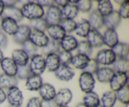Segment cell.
<instances>
[{
  "label": "cell",
  "mask_w": 129,
  "mask_h": 107,
  "mask_svg": "<svg viewBox=\"0 0 129 107\" xmlns=\"http://www.w3.org/2000/svg\"><path fill=\"white\" fill-rule=\"evenodd\" d=\"M21 15L23 18L33 21L36 19L44 18L45 10L36 1H27L20 8Z\"/></svg>",
  "instance_id": "cell-1"
},
{
  "label": "cell",
  "mask_w": 129,
  "mask_h": 107,
  "mask_svg": "<svg viewBox=\"0 0 129 107\" xmlns=\"http://www.w3.org/2000/svg\"><path fill=\"white\" fill-rule=\"evenodd\" d=\"M31 74L41 76L46 70L45 57L40 54H37L30 58L28 64Z\"/></svg>",
  "instance_id": "cell-2"
},
{
  "label": "cell",
  "mask_w": 129,
  "mask_h": 107,
  "mask_svg": "<svg viewBox=\"0 0 129 107\" xmlns=\"http://www.w3.org/2000/svg\"><path fill=\"white\" fill-rule=\"evenodd\" d=\"M99 65L110 67L117 59L115 54L110 49H104L99 50L94 58Z\"/></svg>",
  "instance_id": "cell-3"
},
{
  "label": "cell",
  "mask_w": 129,
  "mask_h": 107,
  "mask_svg": "<svg viewBox=\"0 0 129 107\" xmlns=\"http://www.w3.org/2000/svg\"><path fill=\"white\" fill-rule=\"evenodd\" d=\"M78 84L81 90L85 94L93 91L96 84L94 76L88 72L82 71L78 78Z\"/></svg>",
  "instance_id": "cell-4"
},
{
  "label": "cell",
  "mask_w": 129,
  "mask_h": 107,
  "mask_svg": "<svg viewBox=\"0 0 129 107\" xmlns=\"http://www.w3.org/2000/svg\"><path fill=\"white\" fill-rule=\"evenodd\" d=\"M44 18L49 25L59 24L62 20L61 10L53 4L47 8Z\"/></svg>",
  "instance_id": "cell-5"
},
{
  "label": "cell",
  "mask_w": 129,
  "mask_h": 107,
  "mask_svg": "<svg viewBox=\"0 0 129 107\" xmlns=\"http://www.w3.org/2000/svg\"><path fill=\"white\" fill-rule=\"evenodd\" d=\"M28 40L38 49H42L49 43L50 39L45 31H39L31 28Z\"/></svg>",
  "instance_id": "cell-6"
},
{
  "label": "cell",
  "mask_w": 129,
  "mask_h": 107,
  "mask_svg": "<svg viewBox=\"0 0 129 107\" xmlns=\"http://www.w3.org/2000/svg\"><path fill=\"white\" fill-rule=\"evenodd\" d=\"M111 91L117 92L125 86L128 84V76L127 73H115L109 83Z\"/></svg>",
  "instance_id": "cell-7"
},
{
  "label": "cell",
  "mask_w": 129,
  "mask_h": 107,
  "mask_svg": "<svg viewBox=\"0 0 129 107\" xmlns=\"http://www.w3.org/2000/svg\"><path fill=\"white\" fill-rule=\"evenodd\" d=\"M6 93V100L10 106H21L23 101V95L18 87H12L8 89Z\"/></svg>",
  "instance_id": "cell-8"
},
{
  "label": "cell",
  "mask_w": 129,
  "mask_h": 107,
  "mask_svg": "<svg viewBox=\"0 0 129 107\" xmlns=\"http://www.w3.org/2000/svg\"><path fill=\"white\" fill-rule=\"evenodd\" d=\"M73 93L69 88H62L56 93L54 100L58 107L68 106L73 99Z\"/></svg>",
  "instance_id": "cell-9"
},
{
  "label": "cell",
  "mask_w": 129,
  "mask_h": 107,
  "mask_svg": "<svg viewBox=\"0 0 129 107\" xmlns=\"http://www.w3.org/2000/svg\"><path fill=\"white\" fill-rule=\"evenodd\" d=\"M31 30V28L30 25L25 24L19 25L17 31L13 36L14 42L19 45H22L25 42L28 40Z\"/></svg>",
  "instance_id": "cell-10"
},
{
  "label": "cell",
  "mask_w": 129,
  "mask_h": 107,
  "mask_svg": "<svg viewBox=\"0 0 129 107\" xmlns=\"http://www.w3.org/2000/svg\"><path fill=\"white\" fill-rule=\"evenodd\" d=\"M54 74L59 80L68 82L74 78L75 71L70 65H60Z\"/></svg>",
  "instance_id": "cell-11"
},
{
  "label": "cell",
  "mask_w": 129,
  "mask_h": 107,
  "mask_svg": "<svg viewBox=\"0 0 129 107\" xmlns=\"http://www.w3.org/2000/svg\"><path fill=\"white\" fill-rule=\"evenodd\" d=\"M103 45L108 49H113L118 42L119 37L116 30L114 29H105L102 33Z\"/></svg>",
  "instance_id": "cell-12"
},
{
  "label": "cell",
  "mask_w": 129,
  "mask_h": 107,
  "mask_svg": "<svg viewBox=\"0 0 129 107\" xmlns=\"http://www.w3.org/2000/svg\"><path fill=\"white\" fill-rule=\"evenodd\" d=\"M45 31L50 40L58 42H59L66 35V31L59 24L49 25Z\"/></svg>",
  "instance_id": "cell-13"
},
{
  "label": "cell",
  "mask_w": 129,
  "mask_h": 107,
  "mask_svg": "<svg viewBox=\"0 0 129 107\" xmlns=\"http://www.w3.org/2000/svg\"><path fill=\"white\" fill-rule=\"evenodd\" d=\"M114 74L115 71L112 67L102 66L98 68L94 76L99 83H108Z\"/></svg>",
  "instance_id": "cell-14"
},
{
  "label": "cell",
  "mask_w": 129,
  "mask_h": 107,
  "mask_svg": "<svg viewBox=\"0 0 129 107\" xmlns=\"http://www.w3.org/2000/svg\"><path fill=\"white\" fill-rule=\"evenodd\" d=\"M59 43L60 49H61L62 50L72 52L76 50L78 40L74 35L66 34Z\"/></svg>",
  "instance_id": "cell-15"
},
{
  "label": "cell",
  "mask_w": 129,
  "mask_h": 107,
  "mask_svg": "<svg viewBox=\"0 0 129 107\" xmlns=\"http://www.w3.org/2000/svg\"><path fill=\"white\" fill-rule=\"evenodd\" d=\"M18 23L9 17H2L1 30L5 34L13 36L18 28Z\"/></svg>",
  "instance_id": "cell-16"
},
{
  "label": "cell",
  "mask_w": 129,
  "mask_h": 107,
  "mask_svg": "<svg viewBox=\"0 0 129 107\" xmlns=\"http://www.w3.org/2000/svg\"><path fill=\"white\" fill-rule=\"evenodd\" d=\"M39 98L42 101H49L54 99L56 94L55 87L49 83H43L39 89Z\"/></svg>",
  "instance_id": "cell-17"
},
{
  "label": "cell",
  "mask_w": 129,
  "mask_h": 107,
  "mask_svg": "<svg viewBox=\"0 0 129 107\" xmlns=\"http://www.w3.org/2000/svg\"><path fill=\"white\" fill-rule=\"evenodd\" d=\"M18 67V65L11 57H4L0 62V68L6 75L16 76Z\"/></svg>",
  "instance_id": "cell-18"
},
{
  "label": "cell",
  "mask_w": 129,
  "mask_h": 107,
  "mask_svg": "<svg viewBox=\"0 0 129 107\" xmlns=\"http://www.w3.org/2000/svg\"><path fill=\"white\" fill-rule=\"evenodd\" d=\"M86 39V40L91 45L93 49L102 47L103 45L102 33L98 30L91 29Z\"/></svg>",
  "instance_id": "cell-19"
},
{
  "label": "cell",
  "mask_w": 129,
  "mask_h": 107,
  "mask_svg": "<svg viewBox=\"0 0 129 107\" xmlns=\"http://www.w3.org/2000/svg\"><path fill=\"white\" fill-rule=\"evenodd\" d=\"M11 58L18 67H21L28 64L30 57L22 49H18L13 50Z\"/></svg>",
  "instance_id": "cell-20"
},
{
  "label": "cell",
  "mask_w": 129,
  "mask_h": 107,
  "mask_svg": "<svg viewBox=\"0 0 129 107\" xmlns=\"http://www.w3.org/2000/svg\"><path fill=\"white\" fill-rule=\"evenodd\" d=\"M91 57L84 54H76L73 55L71 62V66L78 70H84L90 60Z\"/></svg>",
  "instance_id": "cell-21"
},
{
  "label": "cell",
  "mask_w": 129,
  "mask_h": 107,
  "mask_svg": "<svg viewBox=\"0 0 129 107\" xmlns=\"http://www.w3.org/2000/svg\"><path fill=\"white\" fill-rule=\"evenodd\" d=\"M120 16L118 11L113 10L110 15L104 17V24L103 26L106 29H114L115 30L121 22Z\"/></svg>",
  "instance_id": "cell-22"
},
{
  "label": "cell",
  "mask_w": 129,
  "mask_h": 107,
  "mask_svg": "<svg viewBox=\"0 0 129 107\" xmlns=\"http://www.w3.org/2000/svg\"><path fill=\"white\" fill-rule=\"evenodd\" d=\"M88 21L90 25L91 28L99 30L103 26L104 18L96 10H94L89 12Z\"/></svg>",
  "instance_id": "cell-23"
},
{
  "label": "cell",
  "mask_w": 129,
  "mask_h": 107,
  "mask_svg": "<svg viewBox=\"0 0 129 107\" xmlns=\"http://www.w3.org/2000/svg\"><path fill=\"white\" fill-rule=\"evenodd\" d=\"M45 69L49 72L55 73L60 67V63L57 54H47L45 57Z\"/></svg>",
  "instance_id": "cell-24"
},
{
  "label": "cell",
  "mask_w": 129,
  "mask_h": 107,
  "mask_svg": "<svg viewBox=\"0 0 129 107\" xmlns=\"http://www.w3.org/2000/svg\"><path fill=\"white\" fill-rule=\"evenodd\" d=\"M43 80L41 76L31 74L25 80V86L27 90L30 91H39L43 84Z\"/></svg>",
  "instance_id": "cell-25"
},
{
  "label": "cell",
  "mask_w": 129,
  "mask_h": 107,
  "mask_svg": "<svg viewBox=\"0 0 129 107\" xmlns=\"http://www.w3.org/2000/svg\"><path fill=\"white\" fill-rule=\"evenodd\" d=\"M91 26L86 19L82 18L77 22L76 29L74 32L76 35L81 38H86L89 31L91 30Z\"/></svg>",
  "instance_id": "cell-26"
},
{
  "label": "cell",
  "mask_w": 129,
  "mask_h": 107,
  "mask_svg": "<svg viewBox=\"0 0 129 107\" xmlns=\"http://www.w3.org/2000/svg\"><path fill=\"white\" fill-rule=\"evenodd\" d=\"M100 98L102 107H114L117 101L116 93L111 90L103 93Z\"/></svg>",
  "instance_id": "cell-27"
},
{
  "label": "cell",
  "mask_w": 129,
  "mask_h": 107,
  "mask_svg": "<svg viewBox=\"0 0 129 107\" xmlns=\"http://www.w3.org/2000/svg\"><path fill=\"white\" fill-rule=\"evenodd\" d=\"M60 10H61L62 19L74 20L79 12L76 5H73L69 2H68V3L65 6L60 8Z\"/></svg>",
  "instance_id": "cell-28"
},
{
  "label": "cell",
  "mask_w": 129,
  "mask_h": 107,
  "mask_svg": "<svg viewBox=\"0 0 129 107\" xmlns=\"http://www.w3.org/2000/svg\"><path fill=\"white\" fill-rule=\"evenodd\" d=\"M96 10L104 18L110 15L114 10V8L113 4L110 1L102 0L97 1Z\"/></svg>",
  "instance_id": "cell-29"
},
{
  "label": "cell",
  "mask_w": 129,
  "mask_h": 107,
  "mask_svg": "<svg viewBox=\"0 0 129 107\" xmlns=\"http://www.w3.org/2000/svg\"><path fill=\"white\" fill-rule=\"evenodd\" d=\"M82 103L86 107H97L100 105V98L96 92L91 91L84 94Z\"/></svg>",
  "instance_id": "cell-30"
},
{
  "label": "cell",
  "mask_w": 129,
  "mask_h": 107,
  "mask_svg": "<svg viewBox=\"0 0 129 107\" xmlns=\"http://www.w3.org/2000/svg\"><path fill=\"white\" fill-rule=\"evenodd\" d=\"M18 79L16 76H11L3 74H0V88L3 89H8L14 86H17Z\"/></svg>",
  "instance_id": "cell-31"
},
{
  "label": "cell",
  "mask_w": 129,
  "mask_h": 107,
  "mask_svg": "<svg viewBox=\"0 0 129 107\" xmlns=\"http://www.w3.org/2000/svg\"><path fill=\"white\" fill-rule=\"evenodd\" d=\"M112 50L117 59H128L129 45L127 43L119 42Z\"/></svg>",
  "instance_id": "cell-32"
},
{
  "label": "cell",
  "mask_w": 129,
  "mask_h": 107,
  "mask_svg": "<svg viewBox=\"0 0 129 107\" xmlns=\"http://www.w3.org/2000/svg\"><path fill=\"white\" fill-rule=\"evenodd\" d=\"M3 17H9L18 23L20 22L23 19L20 8L16 7V6L5 8Z\"/></svg>",
  "instance_id": "cell-33"
},
{
  "label": "cell",
  "mask_w": 129,
  "mask_h": 107,
  "mask_svg": "<svg viewBox=\"0 0 129 107\" xmlns=\"http://www.w3.org/2000/svg\"><path fill=\"white\" fill-rule=\"evenodd\" d=\"M115 73H128L129 69L128 59H117L112 65Z\"/></svg>",
  "instance_id": "cell-34"
},
{
  "label": "cell",
  "mask_w": 129,
  "mask_h": 107,
  "mask_svg": "<svg viewBox=\"0 0 129 107\" xmlns=\"http://www.w3.org/2000/svg\"><path fill=\"white\" fill-rule=\"evenodd\" d=\"M117 100L121 104L127 105L129 103V87L128 85L125 86L115 92Z\"/></svg>",
  "instance_id": "cell-35"
},
{
  "label": "cell",
  "mask_w": 129,
  "mask_h": 107,
  "mask_svg": "<svg viewBox=\"0 0 129 107\" xmlns=\"http://www.w3.org/2000/svg\"><path fill=\"white\" fill-rule=\"evenodd\" d=\"M78 54H84L90 57L93 51V48L86 40L78 42L76 49Z\"/></svg>",
  "instance_id": "cell-36"
},
{
  "label": "cell",
  "mask_w": 129,
  "mask_h": 107,
  "mask_svg": "<svg viewBox=\"0 0 129 107\" xmlns=\"http://www.w3.org/2000/svg\"><path fill=\"white\" fill-rule=\"evenodd\" d=\"M42 55H46L47 54H52V53L57 54L60 50L59 43L50 39L49 43L47 44L46 46L42 48Z\"/></svg>",
  "instance_id": "cell-37"
},
{
  "label": "cell",
  "mask_w": 129,
  "mask_h": 107,
  "mask_svg": "<svg viewBox=\"0 0 129 107\" xmlns=\"http://www.w3.org/2000/svg\"><path fill=\"white\" fill-rule=\"evenodd\" d=\"M77 22L74 20L70 19H62L59 25L63 28L64 31L67 33H71L74 32L76 26Z\"/></svg>",
  "instance_id": "cell-38"
},
{
  "label": "cell",
  "mask_w": 129,
  "mask_h": 107,
  "mask_svg": "<svg viewBox=\"0 0 129 107\" xmlns=\"http://www.w3.org/2000/svg\"><path fill=\"white\" fill-rule=\"evenodd\" d=\"M30 27L32 29L39 30V31H45L49 25L44 19V18L36 19L30 21Z\"/></svg>",
  "instance_id": "cell-39"
},
{
  "label": "cell",
  "mask_w": 129,
  "mask_h": 107,
  "mask_svg": "<svg viewBox=\"0 0 129 107\" xmlns=\"http://www.w3.org/2000/svg\"><path fill=\"white\" fill-rule=\"evenodd\" d=\"M76 6L79 12L87 13L91 11L93 8V2L90 0H81L78 1Z\"/></svg>",
  "instance_id": "cell-40"
},
{
  "label": "cell",
  "mask_w": 129,
  "mask_h": 107,
  "mask_svg": "<svg viewBox=\"0 0 129 107\" xmlns=\"http://www.w3.org/2000/svg\"><path fill=\"white\" fill-rule=\"evenodd\" d=\"M60 65H70L73 55L71 52L60 50L57 53Z\"/></svg>",
  "instance_id": "cell-41"
},
{
  "label": "cell",
  "mask_w": 129,
  "mask_h": 107,
  "mask_svg": "<svg viewBox=\"0 0 129 107\" xmlns=\"http://www.w3.org/2000/svg\"><path fill=\"white\" fill-rule=\"evenodd\" d=\"M118 14L121 19L127 20L129 17V1L128 0H124L120 5L118 11Z\"/></svg>",
  "instance_id": "cell-42"
},
{
  "label": "cell",
  "mask_w": 129,
  "mask_h": 107,
  "mask_svg": "<svg viewBox=\"0 0 129 107\" xmlns=\"http://www.w3.org/2000/svg\"><path fill=\"white\" fill-rule=\"evenodd\" d=\"M22 49L31 57L33 55L37 54L38 48L35 47L30 40H27L22 45Z\"/></svg>",
  "instance_id": "cell-43"
},
{
  "label": "cell",
  "mask_w": 129,
  "mask_h": 107,
  "mask_svg": "<svg viewBox=\"0 0 129 107\" xmlns=\"http://www.w3.org/2000/svg\"><path fill=\"white\" fill-rule=\"evenodd\" d=\"M31 74V72H30L28 66L27 65H25V66H21L18 67L16 77L18 79L26 80Z\"/></svg>",
  "instance_id": "cell-44"
},
{
  "label": "cell",
  "mask_w": 129,
  "mask_h": 107,
  "mask_svg": "<svg viewBox=\"0 0 129 107\" xmlns=\"http://www.w3.org/2000/svg\"><path fill=\"white\" fill-rule=\"evenodd\" d=\"M99 67H100L99 64L97 63V62L96 61L95 59H91V58L88 65H87L86 67L84 69V70H83V71L88 72V73H91V74L94 75Z\"/></svg>",
  "instance_id": "cell-45"
},
{
  "label": "cell",
  "mask_w": 129,
  "mask_h": 107,
  "mask_svg": "<svg viewBox=\"0 0 129 107\" xmlns=\"http://www.w3.org/2000/svg\"><path fill=\"white\" fill-rule=\"evenodd\" d=\"M42 102L39 97H32L28 100L26 107H42Z\"/></svg>",
  "instance_id": "cell-46"
},
{
  "label": "cell",
  "mask_w": 129,
  "mask_h": 107,
  "mask_svg": "<svg viewBox=\"0 0 129 107\" xmlns=\"http://www.w3.org/2000/svg\"><path fill=\"white\" fill-rule=\"evenodd\" d=\"M8 44V39L5 33L0 30V49H5Z\"/></svg>",
  "instance_id": "cell-47"
},
{
  "label": "cell",
  "mask_w": 129,
  "mask_h": 107,
  "mask_svg": "<svg viewBox=\"0 0 129 107\" xmlns=\"http://www.w3.org/2000/svg\"><path fill=\"white\" fill-rule=\"evenodd\" d=\"M36 2L44 8H47L48 7L54 4V1H52V0H39Z\"/></svg>",
  "instance_id": "cell-48"
},
{
  "label": "cell",
  "mask_w": 129,
  "mask_h": 107,
  "mask_svg": "<svg viewBox=\"0 0 129 107\" xmlns=\"http://www.w3.org/2000/svg\"><path fill=\"white\" fill-rule=\"evenodd\" d=\"M42 107H58V106L57 105L54 99H52L49 101H42Z\"/></svg>",
  "instance_id": "cell-49"
},
{
  "label": "cell",
  "mask_w": 129,
  "mask_h": 107,
  "mask_svg": "<svg viewBox=\"0 0 129 107\" xmlns=\"http://www.w3.org/2000/svg\"><path fill=\"white\" fill-rule=\"evenodd\" d=\"M4 5L5 8L12 7V6H16L17 3H18V1H15V0H8V1H3Z\"/></svg>",
  "instance_id": "cell-50"
},
{
  "label": "cell",
  "mask_w": 129,
  "mask_h": 107,
  "mask_svg": "<svg viewBox=\"0 0 129 107\" xmlns=\"http://www.w3.org/2000/svg\"><path fill=\"white\" fill-rule=\"evenodd\" d=\"M68 2L69 1L67 0H55V1H54V4L60 8H62L65 6L68 3Z\"/></svg>",
  "instance_id": "cell-51"
},
{
  "label": "cell",
  "mask_w": 129,
  "mask_h": 107,
  "mask_svg": "<svg viewBox=\"0 0 129 107\" xmlns=\"http://www.w3.org/2000/svg\"><path fill=\"white\" fill-rule=\"evenodd\" d=\"M6 100V93L5 89L0 88V104L3 103Z\"/></svg>",
  "instance_id": "cell-52"
},
{
  "label": "cell",
  "mask_w": 129,
  "mask_h": 107,
  "mask_svg": "<svg viewBox=\"0 0 129 107\" xmlns=\"http://www.w3.org/2000/svg\"><path fill=\"white\" fill-rule=\"evenodd\" d=\"M5 6L4 5L3 2L2 0H0V17H3L4 11H5Z\"/></svg>",
  "instance_id": "cell-53"
},
{
  "label": "cell",
  "mask_w": 129,
  "mask_h": 107,
  "mask_svg": "<svg viewBox=\"0 0 129 107\" xmlns=\"http://www.w3.org/2000/svg\"><path fill=\"white\" fill-rule=\"evenodd\" d=\"M4 58V55H3V52L2 50L0 49V62H1V60H3V59Z\"/></svg>",
  "instance_id": "cell-54"
},
{
  "label": "cell",
  "mask_w": 129,
  "mask_h": 107,
  "mask_svg": "<svg viewBox=\"0 0 129 107\" xmlns=\"http://www.w3.org/2000/svg\"><path fill=\"white\" fill-rule=\"evenodd\" d=\"M75 107H86V106L83 104V103H78V104H77Z\"/></svg>",
  "instance_id": "cell-55"
},
{
  "label": "cell",
  "mask_w": 129,
  "mask_h": 107,
  "mask_svg": "<svg viewBox=\"0 0 129 107\" xmlns=\"http://www.w3.org/2000/svg\"><path fill=\"white\" fill-rule=\"evenodd\" d=\"M122 1H115V3H119L118 4H119V5H120V4L122 3Z\"/></svg>",
  "instance_id": "cell-56"
},
{
  "label": "cell",
  "mask_w": 129,
  "mask_h": 107,
  "mask_svg": "<svg viewBox=\"0 0 129 107\" xmlns=\"http://www.w3.org/2000/svg\"><path fill=\"white\" fill-rule=\"evenodd\" d=\"M1 20H2V17H0V30H1Z\"/></svg>",
  "instance_id": "cell-57"
},
{
  "label": "cell",
  "mask_w": 129,
  "mask_h": 107,
  "mask_svg": "<svg viewBox=\"0 0 129 107\" xmlns=\"http://www.w3.org/2000/svg\"><path fill=\"white\" fill-rule=\"evenodd\" d=\"M9 107H21V106H10Z\"/></svg>",
  "instance_id": "cell-58"
},
{
  "label": "cell",
  "mask_w": 129,
  "mask_h": 107,
  "mask_svg": "<svg viewBox=\"0 0 129 107\" xmlns=\"http://www.w3.org/2000/svg\"><path fill=\"white\" fill-rule=\"evenodd\" d=\"M97 107H102V106L101 105H99V106H97Z\"/></svg>",
  "instance_id": "cell-59"
},
{
  "label": "cell",
  "mask_w": 129,
  "mask_h": 107,
  "mask_svg": "<svg viewBox=\"0 0 129 107\" xmlns=\"http://www.w3.org/2000/svg\"><path fill=\"white\" fill-rule=\"evenodd\" d=\"M63 107H69L68 106H63Z\"/></svg>",
  "instance_id": "cell-60"
}]
</instances>
